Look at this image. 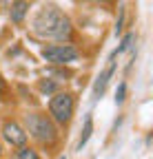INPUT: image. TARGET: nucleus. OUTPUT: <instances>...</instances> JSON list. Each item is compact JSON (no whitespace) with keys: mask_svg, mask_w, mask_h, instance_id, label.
I'll return each mask as SVG.
<instances>
[{"mask_svg":"<svg viewBox=\"0 0 153 159\" xmlns=\"http://www.w3.org/2000/svg\"><path fill=\"white\" fill-rule=\"evenodd\" d=\"M31 29L38 38H49V40H65L71 38V22L69 18L53 5H45L42 9H38L33 20H31Z\"/></svg>","mask_w":153,"mask_h":159,"instance_id":"obj_1","label":"nucleus"},{"mask_svg":"<svg viewBox=\"0 0 153 159\" xmlns=\"http://www.w3.org/2000/svg\"><path fill=\"white\" fill-rule=\"evenodd\" d=\"M25 124H27L29 135L36 139V142H40V144H49L51 146L55 142V137H58L51 117L45 115V113H29L25 117Z\"/></svg>","mask_w":153,"mask_h":159,"instance_id":"obj_2","label":"nucleus"},{"mask_svg":"<svg viewBox=\"0 0 153 159\" xmlns=\"http://www.w3.org/2000/svg\"><path fill=\"white\" fill-rule=\"evenodd\" d=\"M73 95L71 93H55L49 102V113H51V122L67 124L71 115H73Z\"/></svg>","mask_w":153,"mask_h":159,"instance_id":"obj_3","label":"nucleus"},{"mask_svg":"<svg viewBox=\"0 0 153 159\" xmlns=\"http://www.w3.org/2000/svg\"><path fill=\"white\" fill-rule=\"evenodd\" d=\"M42 57L51 64H67L78 57V51L71 44H49L42 49Z\"/></svg>","mask_w":153,"mask_h":159,"instance_id":"obj_4","label":"nucleus"},{"mask_svg":"<svg viewBox=\"0 0 153 159\" xmlns=\"http://www.w3.org/2000/svg\"><path fill=\"white\" fill-rule=\"evenodd\" d=\"M2 137L7 139L11 146H18V148H22L27 144V133L18 126L16 122H5L2 124Z\"/></svg>","mask_w":153,"mask_h":159,"instance_id":"obj_5","label":"nucleus"},{"mask_svg":"<svg viewBox=\"0 0 153 159\" xmlns=\"http://www.w3.org/2000/svg\"><path fill=\"white\" fill-rule=\"evenodd\" d=\"M116 51L111 53V57H109V64H107V69L98 75V80H95V84H93V97H100L102 93H104V89H107V82H109V77L113 75V66H116V62H113V60H116Z\"/></svg>","mask_w":153,"mask_h":159,"instance_id":"obj_6","label":"nucleus"},{"mask_svg":"<svg viewBox=\"0 0 153 159\" xmlns=\"http://www.w3.org/2000/svg\"><path fill=\"white\" fill-rule=\"evenodd\" d=\"M27 11H29V2H13L11 5V20L13 22H22Z\"/></svg>","mask_w":153,"mask_h":159,"instance_id":"obj_7","label":"nucleus"},{"mask_svg":"<svg viewBox=\"0 0 153 159\" xmlns=\"http://www.w3.org/2000/svg\"><path fill=\"white\" fill-rule=\"evenodd\" d=\"M91 133H93V119H91V115H87V122H84L82 135H80V139H78V150H82V146H84V144L89 142Z\"/></svg>","mask_w":153,"mask_h":159,"instance_id":"obj_8","label":"nucleus"},{"mask_svg":"<svg viewBox=\"0 0 153 159\" xmlns=\"http://www.w3.org/2000/svg\"><path fill=\"white\" fill-rule=\"evenodd\" d=\"M13 159H38V155H36V150H33V148L22 146V148H18V150H16Z\"/></svg>","mask_w":153,"mask_h":159,"instance_id":"obj_9","label":"nucleus"},{"mask_svg":"<svg viewBox=\"0 0 153 159\" xmlns=\"http://www.w3.org/2000/svg\"><path fill=\"white\" fill-rule=\"evenodd\" d=\"M40 91H45V93H53V91H55V84H51V82H40Z\"/></svg>","mask_w":153,"mask_h":159,"instance_id":"obj_10","label":"nucleus"},{"mask_svg":"<svg viewBox=\"0 0 153 159\" xmlns=\"http://www.w3.org/2000/svg\"><path fill=\"white\" fill-rule=\"evenodd\" d=\"M124 93H127V84L122 82L120 89H118V93H116V99H118V102H122V99H124Z\"/></svg>","mask_w":153,"mask_h":159,"instance_id":"obj_11","label":"nucleus"},{"mask_svg":"<svg viewBox=\"0 0 153 159\" xmlns=\"http://www.w3.org/2000/svg\"><path fill=\"white\" fill-rule=\"evenodd\" d=\"M5 95H7V84H5V80L0 77V99H5Z\"/></svg>","mask_w":153,"mask_h":159,"instance_id":"obj_12","label":"nucleus"},{"mask_svg":"<svg viewBox=\"0 0 153 159\" xmlns=\"http://www.w3.org/2000/svg\"><path fill=\"white\" fill-rule=\"evenodd\" d=\"M0 155H2V148H0Z\"/></svg>","mask_w":153,"mask_h":159,"instance_id":"obj_13","label":"nucleus"},{"mask_svg":"<svg viewBox=\"0 0 153 159\" xmlns=\"http://www.w3.org/2000/svg\"><path fill=\"white\" fill-rule=\"evenodd\" d=\"M60 159H65V157H60Z\"/></svg>","mask_w":153,"mask_h":159,"instance_id":"obj_14","label":"nucleus"}]
</instances>
